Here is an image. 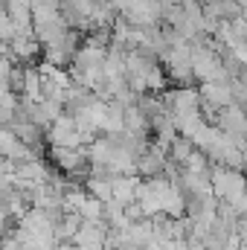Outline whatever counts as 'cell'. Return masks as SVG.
Wrapping results in <instances>:
<instances>
[{"label": "cell", "instance_id": "obj_1", "mask_svg": "<svg viewBox=\"0 0 247 250\" xmlns=\"http://www.w3.org/2000/svg\"><path fill=\"white\" fill-rule=\"evenodd\" d=\"M192 64H195V79H201V82H233L227 73L224 56L209 41L192 44Z\"/></svg>", "mask_w": 247, "mask_h": 250}, {"label": "cell", "instance_id": "obj_2", "mask_svg": "<svg viewBox=\"0 0 247 250\" xmlns=\"http://www.w3.org/2000/svg\"><path fill=\"white\" fill-rule=\"evenodd\" d=\"M201 99H204V117L206 120H218V111L236 102L233 93V82H201Z\"/></svg>", "mask_w": 247, "mask_h": 250}, {"label": "cell", "instance_id": "obj_3", "mask_svg": "<svg viewBox=\"0 0 247 250\" xmlns=\"http://www.w3.org/2000/svg\"><path fill=\"white\" fill-rule=\"evenodd\" d=\"M212 192L221 201H233L236 195L247 192V175L242 169H230V166L215 163L212 166Z\"/></svg>", "mask_w": 247, "mask_h": 250}, {"label": "cell", "instance_id": "obj_4", "mask_svg": "<svg viewBox=\"0 0 247 250\" xmlns=\"http://www.w3.org/2000/svg\"><path fill=\"white\" fill-rule=\"evenodd\" d=\"M47 143L50 146H84L76 117L73 114H62L56 123L47 128Z\"/></svg>", "mask_w": 247, "mask_h": 250}, {"label": "cell", "instance_id": "obj_5", "mask_svg": "<svg viewBox=\"0 0 247 250\" xmlns=\"http://www.w3.org/2000/svg\"><path fill=\"white\" fill-rule=\"evenodd\" d=\"M108 230H111V224H108L105 218H99V221H84V224L79 227V233L73 236V242H76L79 248H84V245H105V242H108Z\"/></svg>", "mask_w": 247, "mask_h": 250}, {"label": "cell", "instance_id": "obj_6", "mask_svg": "<svg viewBox=\"0 0 247 250\" xmlns=\"http://www.w3.org/2000/svg\"><path fill=\"white\" fill-rule=\"evenodd\" d=\"M125 128H128L131 134H143V137L151 131V117L145 114V108H143L140 102H134V105L125 108Z\"/></svg>", "mask_w": 247, "mask_h": 250}, {"label": "cell", "instance_id": "obj_7", "mask_svg": "<svg viewBox=\"0 0 247 250\" xmlns=\"http://www.w3.org/2000/svg\"><path fill=\"white\" fill-rule=\"evenodd\" d=\"M140 175H120L117 181H114V198L120 201V204H134L137 201V189H140Z\"/></svg>", "mask_w": 247, "mask_h": 250}, {"label": "cell", "instance_id": "obj_8", "mask_svg": "<svg viewBox=\"0 0 247 250\" xmlns=\"http://www.w3.org/2000/svg\"><path fill=\"white\" fill-rule=\"evenodd\" d=\"M84 224V215L82 212H76V209H70V212H64V218L56 224V233H59V239L62 242H73V236L79 233V227Z\"/></svg>", "mask_w": 247, "mask_h": 250}, {"label": "cell", "instance_id": "obj_9", "mask_svg": "<svg viewBox=\"0 0 247 250\" xmlns=\"http://www.w3.org/2000/svg\"><path fill=\"white\" fill-rule=\"evenodd\" d=\"M192 151H195V143H192V140H186L184 134H181V137H175V140H172L169 157H172L175 163H181V166H184L186 160H189V154H192Z\"/></svg>", "mask_w": 247, "mask_h": 250}, {"label": "cell", "instance_id": "obj_10", "mask_svg": "<svg viewBox=\"0 0 247 250\" xmlns=\"http://www.w3.org/2000/svg\"><path fill=\"white\" fill-rule=\"evenodd\" d=\"M82 215H84V221H99L102 215H105V201L102 198H96L93 192L87 195V201L82 204V209H79Z\"/></svg>", "mask_w": 247, "mask_h": 250}, {"label": "cell", "instance_id": "obj_11", "mask_svg": "<svg viewBox=\"0 0 247 250\" xmlns=\"http://www.w3.org/2000/svg\"><path fill=\"white\" fill-rule=\"evenodd\" d=\"M184 169L189 172H209L212 166H209V154L204 151V148H195L192 154H189V160L184 163Z\"/></svg>", "mask_w": 247, "mask_h": 250}, {"label": "cell", "instance_id": "obj_12", "mask_svg": "<svg viewBox=\"0 0 247 250\" xmlns=\"http://www.w3.org/2000/svg\"><path fill=\"white\" fill-rule=\"evenodd\" d=\"M56 250H79V245H76V242H59Z\"/></svg>", "mask_w": 247, "mask_h": 250}, {"label": "cell", "instance_id": "obj_13", "mask_svg": "<svg viewBox=\"0 0 247 250\" xmlns=\"http://www.w3.org/2000/svg\"><path fill=\"white\" fill-rule=\"evenodd\" d=\"M245 218H247V215H245Z\"/></svg>", "mask_w": 247, "mask_h": 250}]
</instances>
